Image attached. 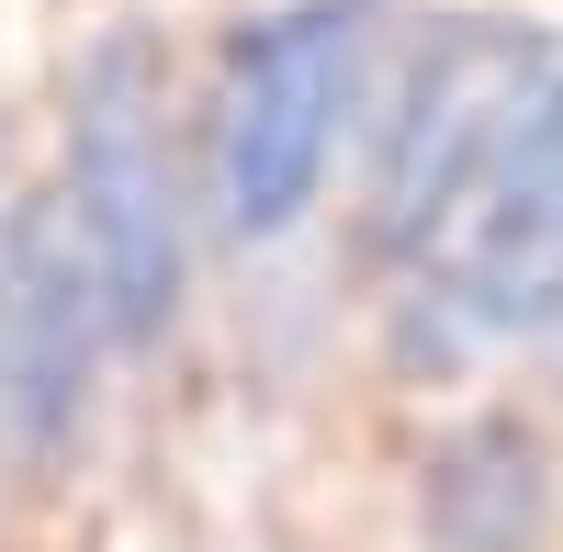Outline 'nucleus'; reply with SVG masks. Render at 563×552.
Masks as SVG:
<instances>
[{"label":"nucleus","instance_id":"5","mask_svg":"<svg viewBox=\"0 0 563 552\" xmlns=\"http://www.w3.org/2000/svg\"><path fill=\"white\" fill-rule=\"evenodd\" d=\"M519 45L530 34H507V23H462V34H440L417 57L406 102L384 113V158H372V249L384 260H417L429 225L451 214L462 169H474L485 124L507 102V79H519Z\"/></svg>","mask_w":563,"mask_h":552},{"label":"nucleus","instance_id":"2","mask_svg":"<svg viewBox=\"0 0 563 552\" xmlns=\"http://www.w3.org/2000/svg\"><path fill=\"white\" fill-rule=\"evenodd\" d=\"M68 214L90 271H102L113 339H158L180 305V169H169L147 34H102L68 68Z\"/></svg>","mask_w":563,"mask_h":552},{"label":"nucleus","instance_id":"6","mask_svg":"<svg viewBox=\"0 0 563 552\" xmlns=\"http://www.w3.org/2000/svg\"><path fill=\"white\" fill-rule=\"evenodd\" d=\"M429 541L440 552H541V440L519 418H474L429 463Z\"/></svg>","mask_w":563,"mask_h":552},{"label":"nucleus","instance_id":"4","mask_svg":"<svg viewBox=\"0 0 563 552\" xmlns=\"http://www.w3.org/2000/svg\"><path fill=\"white\" fill-rule=\"evenodd\" d=\"M113 339L102 316V271L79 249V214L68 203H34L12 214V283H0V406H12V440L34 463H57L79 440V406H90V350Z\"/></svg>","mask_w":563,"mask_h":552},{"label":"nucleus","instance_id":"7","mask_svg":"<svg viewBox=\"0 0 563 552\" xmlns=\"http://www.w3.org/2000/svg\"><path fill=\"white\" fill-rule=\"evenodd\" d=\"M0 283H12V214H0Z\"/></svg>","mask_w":563,"mask_h":552},{"label":"nucleus","instance_id":"3","mask_svg":"<svg viewBox=\"0 0 563 552\" xmlns=\"http://www.w3.org/2000/svg\"><path fill=\"white\" fill-rule=\"evenodd\" d=\"M361 57H372V0H305V12L260 23L225 57V102H214V203L238 238H282L316 180L327 147L361 102Z\"/></svg>","mask_w":563,"mask_h":552},{"label":"nucleus","instance_id":"1","mask_svg":"<svg viewBox=\"0 0 563 552\" xmlns=\"http://www.w3.org/2000/svg\"><path fill=\"white\" fill-rule=\"evenodd\" d=\"M406 271L440 350H485L563 316V34L519 45V79H507L474 169Z\"/></svg>","mask_w":563,"mask_h":552},{"label":"nucleus","instance_id":"8","mask_svg":"<svg viewBox=\"0 0 563 552\" xmlns=\"http://www.w3.org/2000/svg\"><path fill=\"white\" fill-rule=\"evenodd\" d=\"M552 339H563V316H552Z\"/></svg>","mask_w":563,"mask_h":552}]
</instances>
